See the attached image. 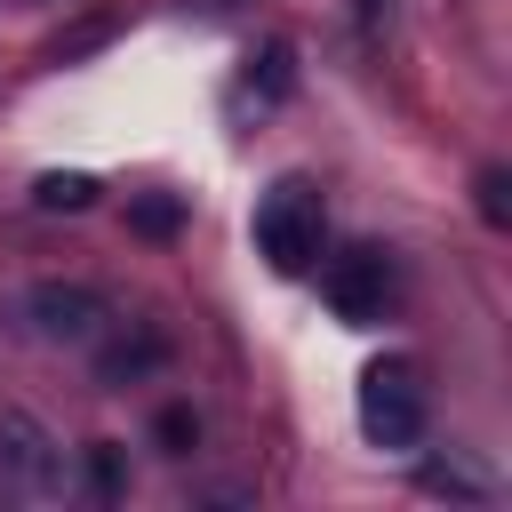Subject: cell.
<instances>
[{"instance_id":"6da1fadb","label":"cell","mask_w":512,"mask_h":512,"mask_svg":"<svg viewBox=\"0 0 512 512\" xmlns=\"http://www.w3.org/2000/svg\"><path fill=\"white\" fill-rule=\"evenodd\" d=\"M320 240H328V216H320V192L304 176H280L264 200H256V256L272 272H312L320 264Z\"/></svg>"},{"instance_id":"7a4b0ae2","label":"cell","mask_w":512,"mask_h":512,"mask_svg":"<svg viewBox=\"0 0 512 512\" xmlns=\"http://www.w3.org/2000/svg\"><path fill=\"white\" fill-rule=\"evenodd\" d=\"M360 432L376 448H416L424 440V384L408 360H376L360 368Z\"/></svg>"},{"instance_id":"3957f363","label":"cell","mask_w":512,"mask_h":512,"mask_svg":"<svg viewBox=\"0 0 512 512\" xmlns=\"http://www.w3.org/2000/svg\"><path fill=\"white\" fill-rule=\"evenodd\" d=\"M24 320H32L40 344H72V352H96V344L112 336V304H104L96 288H80V280H40V288H24Z\"/></svg>"},{"instance_id":"277c9868","label":"cell","mask_w":512,"mask_h":512,"mask_svg":"<svg viewBox=\"0 0 512 512\" xmlns=\"http://www.w3.org/2000/svg\"><path fill=\"white\" fill-rule=\"evenodd\" d=\"M0 472L24 488V496H64L72 488V456L56 448V432L24 408H0Z\"/></svg>"},{"instance_id":"5b68a950","label":"cell","mask_w":512,"mask_h":512,"mask_svg":"<svg viewBox=\"0 0 512 512\" xmlns=\"http://www.w3.org/2000/svg\"><path fill=\"white\" fill-rule=\"evenodd\" d=\"M320 288H328L336 320L368 328V320H384V304H392V256H384V248H344V256H328Z\"/></svg>"},{"instance_id":"8992f818","label":"cell","mask_w":512,"mask_h":512,"mask_svg":"<svg viewBox=\"0 0 512 512\" xmlns=\"http://www.w3.org/2000/svg\"><path fill=\"white\" fill-rule=\"evenodd\" d=\"M160 360H168V344H160V336H120V344L104 336V344H96V376H104V384H136V376H144V368H160Z\"/></svg>"},{"instance_id":"52a82bcc","label":"cell","mask_w":512,"mask_h":512,"mask_svg":"<svg viewBox=\"0 0 512 512\" xmlns=\"http://www.w3.org/2000/svg\"><path fill=\"white\" fill-rule=\"evenodd\" d=\"M32 200H40V208H88V200H96V176H88V168H48V176L32 184Z\"/></svg>"},{"instance_id":"ba28073f","label":"cell","mask_w":512,"mask_h":512,"mask_svg":"<svg viewBox=\"0 0 512 512\" xmlns=\"http://www.w3.org/2000/svg\"><path fill=\"white\" fill-rule=\"evenodd\" d=\"M504 192H512V176H504V168H480V216H488L496 232L512 224V200H504Z\"/></svg>"},{"instance_id":"9c48e42d","label":"cell","mask_w":512,"mask_h":512,"mask_svg":"<svg viewBox=\"0 0 512 512\" xmlns=\"http://www.w3.org/2000/svg\"><path fill=\"white\" fill-rule=\"evenodd\" d=\"M424 488L432 496H488V480H472L464 464H424Z\"/></svg>"},{"instance_id":"30bf717a","label":"cell","mask_w":512,"mask_h":512,"mask_svg":"<svg viewBox=\"0 0 512 512\" xmlns=\"http://www.w3.org/2000/svg\"><path fill=\"white\" fill-rule=\"evenodd\" d=\"M176 224H184V208H176V200H136V232H152V240H160V232H176Z\"/></svg>"},{"instance_id":"8fae6325","label":"cell","mask_w":512,"mask_h":512,"mask_svg":"<svg viewBox=\"0 0 512 512\" xmlns=\"http://www.w3.org/2000/svg\"><path fill=\"white\" fill-rule=\"evenodd\" d=\"M88 464H96V488L112 496V488H120V456H112V440H96V448H88Z\"/></svg>"},{"instance_id":"7c38bea8","label":"cell","mask_w":512,"mask_h":512,"mask_svg":"<svg viewBox=\"0 0 512 512\" xmlns=\"http://www.w3.org/2000/svg\"><path fill=\"white\" fill-rule=\"evenodd\" d=\"M192 432H200V424H192L184 408H168V416H160V440H176V448H192Z\"/></svg>"},{"instance_id":"4fadbf2b","label":"cell","mask_w":512,"mask_h":512,"mask_svg":"<svg viewBox=\"0 0 512 512\" xmlns=\"http://www.w3.org/2000/svg\"><path fill=\"white\" fill-rule=\"evenodd\" d=\"M360 16L368 24H392V0H360Z\"/></svg>"}]
</instances>
